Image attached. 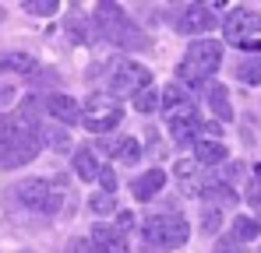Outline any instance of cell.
<instances>
[{"label":"cell","mask_w":261,"mask_h":253,"mask_svg":"<svg viewBox=\"0 0 261 253\" xmlns=\"http://www.w3.org/2000/svg\"><path fill=\"white\" fill-rule=\"evenodd\" d=\"M120 120H124V109H120L117 99H110V95H88L82 123H85L92 134H106V130H113Z\"/></svg>","instance_id":"6"},{"label":"cell","mask_w":261,"mask_h":253,"mask_svg":"<svg viewBox=\"0 0 261 253\" xmlns=\"http://www.w3.org/2000/svg\"><path fill=\"white\" fill-rule=\"evenodd\" d=\"M191 123H201L194 102H180V106H173V109L166 113V126H170V130H176V126H191Z\"/></svg>","instance_id":"18"},{"label":"cell","mask_w":261,"mask_h":253,"mask_svg":"<svg viewBox=\"0 0 261 253\" xmlns=\"http://www.w3.org/2000/svg\"><path fill=\"white\" fill-rule=\"evenodd\" d=\"M67 253H102V250H99V246H95L92 239H74V243H71V250H67Z\"/></svg>","instance_id":"31"},{"label":"cell","mask_w":261,"mask_h":253,"mask_svg":"<svg viewBox=\"0 0 261 253\" xmlns=\"http://www.w3.org/2000/svg\"><path fill=\"white\" fill-rule=\"evenodd\" d=\"M43 144H49L53 151H67L71 148V134L64 126H43Z\"/></svg>","instance_id":"21"},{"label":"cell","mask_w":261,"mask_h":253,"mask_svg":"<svg viewBox=\"0 0 261 253\" xmlns=\"http://www.w3.org/2000/svg\"><path fill=\"white\" fill-rule=\"evenodd\" d=\"M18 201H21L29 211H46V214H49V201H53V179H43V176L21 179V183H18Z\"/></svg>","instance_id":"8"},{"label":"cell","mask_w":261,"mask_h":253,"mask_svg":"<svg viewBox=\"0 0 261 253\" xmlns=\"http://www.w3.org/2000/svg\"><path fill=\"white\" fill-rule=\"evenodd\" d=\"M88 208L95 211V214H113V211H117V201H113V194H102V190H99V194L88 197Z\"/></svg>","instance_id":"26"},{"label":"cell","mask_w":261,"mask_h":253,"mask_svg":"<svg viewBox=\"0 0 261 253\" xmlns=\"http://www.w3.org/2000/svg\"><path fill=\"white\" fill-rule=\"evenodd\" d=\"M117 155H120V162H124V166H134V162L141 159V144H138L134 137H120V144H117Z\"/></svg>","instance_id":"24"},{"label":"cell","mask_w":261,"mask_h":253,"mask_svg":"<svg viewBox=\"0 0 261 253\" xmlns=\"http://www.w3.org/2000/svg\"><path fill=\"white\" fill-rule=\"evenodd\" d=\"M258 232H261V218H247V214L233 218V239L251 243V239H258Z\"/></svg>","instance_id":"19"},{"label":"cell","mask_w":261,"mask_h":253,"mask_svg":"<svg viewBox=\"0 0 261 253\" xmlns=\"http://www.w3.org/2000/svg\"><path fill=\"white\" fill-rule=\"evenodd\" d=\"M226 95H229V91H226L222 84H212V88H208V106H212L216 120H229V116H233V106H229Z\"/></svg>","instance_id":"20"},{"label":"cell","mask_w":261,"mask_h":253,"mask_svg":"<svg viewBox=\"0 0 261 253\" xmlns=\"http://www.w3.org/2000/svg\"><path fill=\"white\" fill-rule=\"evenodd\" d=\"M254 176H258V179H261V166H254Z\"/></svg>","instance_id":"34"},{"label":"cell","mask_w":261,"mask_h":253,"mask_svg":"<svg viewBox=\"0 0 261 253\" xmlns=\"http://www.w3.org/2000/svg\"><path fill=\"white\" fill-rule=\"evenodd\" d=\"M88 239H92V243H95L102 253H130L127 236H124L120 229H113V225H95Z\"/></svg>","instance_id":"11"},{"label":"cell","mask_w":261,"mask_h":253,"mask_svg":"<svg viewBox=\"0 0 261 253\" xmlns=\"http://www.w3.org/2000/svg\"><path fill=\"white\" fill-rule=\"evenodd\" d=\"M0 71H11V74H36L39 64H36V56H29V53H0Z\"/></svg>","instance_id":"17"},{"label":"cell","mask_w":261,"mask_h":253,"mask_svg":"<svg viewBox=\"0 0 261 253\" xmlns=\"http://www.w3.org/2000/svg\"><path fill=\"white\" fill-rule=\"evenodd\" d=\"M251 204H254V208H261V194H258V190H251Z\"/></svg>","instance_id":"33"},{"label":"cell","mask_w":261,"mask_h":253,"mask_svg":"<svg viewBox=\"0 0 261 253\" xmlns=\"http://www.w3.org/2000/svg\"><path fill=\"white\" fill-rule=\"evenodd\" d=\"M201 134H208V141H216L219 134H222V126H219V120H208V123L201 126Z\"/></svg>","instance_id":"32"},{"label":"cell","mask_w":261,"mask_h":253,"mask_svg":"<svg viewBox=\"0 0 261 253\" xmlns=\"http://www.w3.org/2000/svg\"><path fill=\"white\" fill-rule=\"evenodd\" d=\"M219 64H222V42L216 39H194L187 46V56H184V64H180V74H176V81L180 84H201L205 78H212L219 71Z\"/></svg>","instance_id":"2"},{"label":"cell","mask_w":261,"mask_h":253,"mask_svg":"<svg viewBox=\"0 0 261 253\" xmlns=\"http://www.w3.org/2000/svg\"><path fill=\"white\" fill-rule=\"evenodd\" d=\"M141 236L148 246H159V250H180L191 236V225L184 214L176 211H159V214H148L141 222Z\"/></svg>","instance_id":"3"},{"label":"cell","mask_w":261,"mask_h":253,"mask_svg":"<svg viewBox=\"0 0 261 253\" xmlns=\"http://www.w3.org/2000/svg\"><path fill=\"white\" fill-rule=\"evenodd\" d=\"M226 155H229V151H226L219 141H208V137H201V141L194 144V162H198V166H222Z\"/></svg>","instance_id":"16"},{"label":"cell","mask_w":261,"mask_h":253,"mask_svg":"<svg viewBox=\"0 0 261 253\" xmlns=\"http://www.w3.org/2000/svg\"><path fill=\"white\" fill-rule=\"evenodd\" d=\"M216 25H219V18L212 14L208 4H191V7H184V11L176 14V32H184V36H198V39H205Z\"/></svg>","instance_id":"7"},{"label":"cell","mask_w":261,"mask_h":253,"mask_svg":"<svg viewBox=\"0 0 261 253\" xmlns=\"http://www.w3.org/2000/svg\"><path fill=\"white\" fill-rule=\"evenodd\" d=\"M219 225H222V211L208 208L205 214H201V232H205V236H216V232H219Z\"/></svg>","instance_id":"28"},{"label":"cell","mask_w":261,"mask_h":253,"mask_svg":"<svg viewBox=\"0 0 261 253\" xmlns=\"http://www.w3.org/2000/svg\"><path fill=\"white\" fill-rule=\"evenodd\" d=\"M237 78L244 84H261V60L254 56V60H244L240 67H237Z\"/></svg>","instance_id":"25"},{"label":"cell","mask_w":261,"mask_h":253,"mask_svg":"<svg viewBox=\"0 0 261 253\" xmlns=\"http://www.w3.org/2000/svg\"><path fill=\"white\" fill-rule=\"evenodd\" d=\"M163 186H166V172H163V169H148L145 176H138V179L130 183V194H134L138 201H152Z\"/></svg>","instance_id":"12"},{"label":"cell","mask_w":261,"mask_h":253,"mask_svg":"<svg viewBox=\"0 0 261 253\" xmlns=\"http://www.w3.org/2000/svg\"><path fill=\"white\" fill-rule=\"evenodd\" d=\"M57 0H25V11L29 14H39V18H46V14H57Z\"/></svg>","instance_id":"27"},{"label":"cell","mask_w":261,"mask_h":253,"mask_svg":"<svg viewBox=\"0 0 261 253\" xmlns=\"http://www.w3.org/2000/svg\"><path fill=\"white\" fill-rule=\"evenodd\" d=\"M180 102H191V95L184 91V84H180V81H170V84H166V91H163V109L170 113V109L180 106Z\"/></svg>","instance_id":"23"},{"label":"cell","mask_w":261,"mask_h":253,"mask_svg":"<svg viewBox=\"0 0 261 253\" xmlns=\"http://www.w3.org/2000/svg\"><path fill=\"white\" fill-rule=\"evenodd\" d=\"M145 88H152V71H145V67L134 64V60L113 64V71H110V91H113V95L134 99V95H141Z\"/></svg>","instance_id":"5"},{"label":"cell","mask_w":261,"mask_h":253,"mask_svg":"<svg viewBox=\"0 0 261 253\" xmlns=\"http://www.w3.org/2000/svg\"><path fill=\"white\" fill-rule=\"evenodd\" d=\"M222 32L229 46L240 49H261V14H254L251 7H233L222 21Z\"/></svg>","instance_id":"4"},{"label":"cell","mask_w":261,"mask_h":253,"mask_svg":"<svg viewBox=\"0 0 261 253\" xmlns=\"http://www.w3.org/2000/svg\"><path fill=\"white\" fill-rule=\"evenodd\" d=\"M173 176H176V183H180V194L184 197H201V190L208 183V179H201V166L194 159H180L173 166Z\"/></svg>","instance_id":"9"},{"label":"cell","mask_w":261,"mask_h":253,"mask_svg":"<svg viewBox=\"0 0 261 253\" xmlns=\"http://www.w3.org/2000/svg\"><path fill=\"white\" fill-rule=\"evenodd\" d=\"M134 109L148 116V113H155V109H163V95H159L155 88H145L141 95H134Z\"/></svg>","instance_id":"22"},{"label":"cell","mask_w":261,"mask_h":253,"mask_svg":"<svg viewBox=\"0 0 261 253\" xmlns=\"http://www.w3.org/2000/svg\"><path fill=\"white\" fill-rule=\"evenodd\" d=\"M43 106H46V113L57 120L60 126H71V123H78L82 120V109H78V102L71 99V95H64V91H53V95H46L43 99Z\"/></svg>","instance_id":"10"},{"label":"cell","mask_w":261,"mask_h":253,"mask_svg":"<svg viewBox=\"0 0 261 253\" xmlns=\"http://www.w3.org/2000/svg\"><path fill=\"white\" fill-rule=\"evenodd\" d=\"M99 183H102V194H117V172L113 169H102L99 172Z\"/></svg>","instance_id":"30"},{"label":"cell","mask_w":261,"mask_h":253,"mask_svg":"<svg viewBox=\"0 0 261 253\" xmlns=\"http://www.w3.org/2000/svg\"><path fill=\"white\" fill-rule=\"evenodd\" d=\"M201 201H208L212 208H233L237 204V190L229 186V183H219V179H208L205 183V190H201Z\"/></svg>","instance_id":"14"},{"label":"cell","mask_w":261,"mask_h":253,"mask_svg":"<svg viewBox=\"0 0 261 253\" xmlns=\"http://www.w3.org/2000/svg\"><path fill=\"white\" fill-rule=\"evenodd\" d=\"M74 172L85 179V183H92V179H99V172H102V166H99V151L95 148H78L74 151Z\"/></svg>","instance_id":"15"},{"label":"cell","mask_w":261,"mask_h":253,"mask_svg":"<svg viewBox=\"0 0 261 253\" xmlns=\"http://www.w3.org/2000/svg\"><path fill=\"white\" fill-rule=\"evenodd\" d=\"M216 253H244V243L233 236H222V239H216Z\"/></svg>","instance_id":"29"},{"label":"cell","mask_w":261,"mask_h":253,"mask_svg":"<svg viewBox=\"0 0 261 253\" xmlns=\"http://www.w3.org/2000/svg\"><path fill=\"white\" fill-rule=\"evenodd\" d=\"M92 21H95V32L106 42H113V46H124V49H141L145 46V32L130 21L124 14V7H117V4H99Z\"/></svg>","instance_id":"1"},{"label":"cell","mask_w":261,"mask_h":253,"mask_svg":"<svg viewBox=\"0 0 261 253\" xmlns=\"http://www.w3.org/2000/svg\"><path fill=\"white\" fill-rule=\"evenodd\" d=\"M14 159H18L14 123H11V116H0V166H4V169H14Z\"/></svg>","instance_id":"13"}]
</instances>
